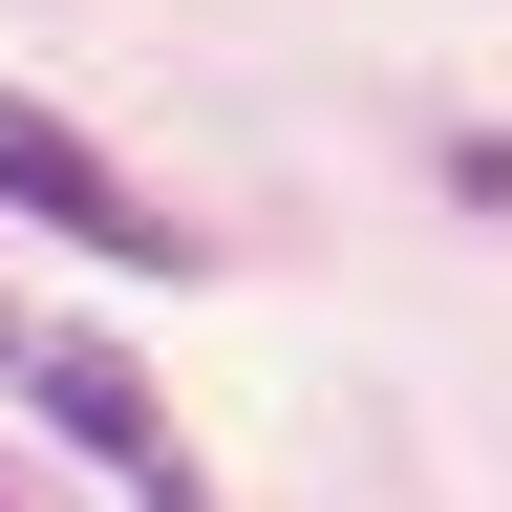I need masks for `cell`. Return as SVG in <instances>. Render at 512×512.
<instances>
[{"label": "cell", "instance_id": "1", "mask_svg": "<svg viewBox=\"0 0 512 512\" xmlns=\"http://www.w3.org/2000/svg\"><path fill=\"white\" fill-rule=\"evenodd\" d=\"M0 363L43 384L64 448H107V470H128V512H192V448H171V406H150V363H128V342H86V320H0Z\"/></svg>", "mask_w": 512, "mask_h": 512}, {"label": "cell", "instance_id": "2", "mask_svg": "<svg viewBox=\"0 0 512 512\" xmlns=\"http://www.w3.org/2000/svg\"><path fill=\"white\" fill-rule=\"evenodd\" d=\"M0 214L86 235L107 278H192V235H171V214H150V192H128V171H107L86 128H64V107H22V86H0Z\"/></svg>", "mask_w": 512, "mask_h": 512}, {"label": "cell", "instance_id": "3", "mask_svg": "<svg viewBox=\"0 0 512 512\" xmlns=\"http://www.w3.org/2000/svg\"><path fill=\"white\" fill-rule=\"evenodd\" d=\"M0 512H22V491H0Z\"/></svg>", "mask_w": 512, "mask_h": 512}]
</instances>
